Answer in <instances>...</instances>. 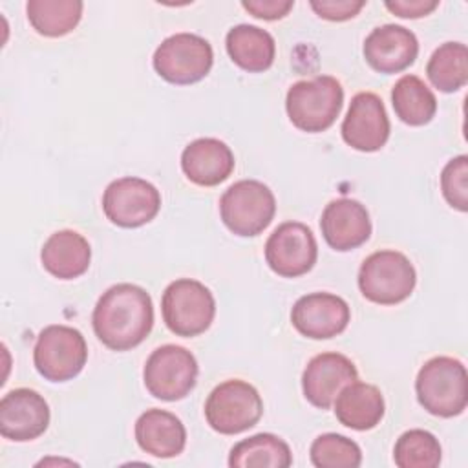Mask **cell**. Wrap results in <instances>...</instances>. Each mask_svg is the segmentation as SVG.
Segmentation results:
<instances>
[{"label":"cell","instance_id":"6da1fadb","mask_svg":"<svg viewBox=\"0 0 468 468\" xmlns=\"http://www.w3.org/2000/svg\"><path fill=\"white\" fill-rule=\"evenodd\" d=\"M91 324L97 338L108 349L128 351L139 346L152 331V298L139 285L117 283L99 298Z\"/></svg>","mask_w":468,"mask_h":468},{"label":"cell","instance_id":"7a4b0ae2","mask_svg":"<svg viewBox=\"0 0 468 468\" xmlns=\"http://www.w3.org/2000/svg\"><path fill=\"white\" fill-rule=\"evenodd\" d=\"M415 391L420 406L437 417H455L468 404V375L461 360L433 356L419 371Z\"/></svg>","mask_w":468,"mask_h":468},{"label":"cell","instance_id":"3957f363","mask_svg":"<svg viewBox=\"0 0 468 468\" xmlns=\"http://www.w3.org/2000/svg\"><path fill=\"white\" fill-rule=\"evenodd\" d=\"M344 104L342 84L331 75L294 82L285 97L291 122L309 133L327 130L340 115Z\"/></svg>","mask_w":468,"mask_h":468},{"label":"cell","instance_id":"277c9868","mask_svg":"<svg viewBox=\"0 0 468 468\" xmlns=\"http://www.w3.org/2000/svg\"><path fill=\"white\" fill-rule=\"evenodd\" d=\"M415 282L411 261L399 250H377L362 261L358 271L362 296L380 305L404 302L413 292Z\"/></svg>","mask_w":468,"mask_h":468},{"label":"cell","instance_id":"5b68a950","mask_svg":"<svg viewBox=\"0 0 468 468\" xmlns=\"http://www.w3.org/2000/svg\"><path fill=\"white\" fill-rule=\"evenodd\" d=\"M274 212V194L267 185L256 179L236 181L219 199V214L225 227L243 238L263 232L271 225Z\"/></svg>","mask_w":468,"mask_h":468},{"label":"cell","instance_id":"8992f818","mask_svg":"<svg viewBox=\"0 0 468 468\" xmlns=\"http://www.w3.org/2000/svg\"><path fill=\"white\" fill-rule=\"evenodd\" d=\"M161 313L166 327L174 335L190 338L210 327L216 314V302L201 282L179 278L165 289Z\"/></svg>","mask_w":468,"mask_h":468},{"label":"cell","instance_id":"52a82bcc","mask_svg":"<svg viewBox=\"0 0 468 468\" xmlns=\"http://www.w3.org/2000/svg\"><path fill=\"white\" fill-rule=\"evenodd\" d=\"M261 413L263 402L258 389L239 378L216 386L205 402L207 422L221 435H236L252 428Z\"/></svg>","mask_w":468,"mask_h":468},{"label":"cell","instance_id":"ba28073f","mask_svg":"<svg viewBox=\"0 0 468 468\" xmlns=\"http://www.w3.org/2000/svg\"><path fill=\"white\" fill-rule=\"evenodd\" d=\"M88 358V346L75 327L55 324L44 327L33 349L37 371L51 382H66L77 377Z\"/></svg>","mask_w":468,"mask_h":468},{"label":"cell","instance_id":"9c48e42d","mask_svg":"<svg viewBox=\"0 0 468 468\" xmlns=\"http://www.w3.org/2000/svg\"><path fill=\"white\" fill-rule=\"evenodd\" d=\"M196 378V356L176 344L154 349L143 369V380L150 395L166 402L185 399L194 389Z\"/></svg>","mask_w":468,"mask_h":468},{"label":"cell","instance_id":"30bf717a","mask_svg":"<svg viewBox=\"0 0 468 468\" xmlns=\"http://www.w3.org/2000/svg\"><path fill=\"white\" fill-rule=\"evenodd\" d=\"M214 62L212 46L199 35L176 33L154 53V69L172 84H192L207 77Z\"/></svg>","mask_w":468,"mask_h":468},{"label":"cell","instance_id":"8fae6325","mask_svg":"<svg viewBox=\"0 0 468 468\" xmlns=\"http://www.w3.org/2000/svg\"><path fill=\"white\" fill-rule=\"evenodd\" d=\"M161 208L159 190L141 177H121L112 181L102 194L106 218L122 229H135L152 221Z\"/></svg>","mask_w":468,"mask_h":468},{"label":"cell","instance_id":"7c38bea8","mask_svg":"<svg viewBox=\"0 0 468 468\" xmlns=\"http://www.w3.org/2000/svg\"><path fill=\"white\" fill-rule=\"evenodd\" d=\"M318 247L313 230L298 221L278 225L265 243V261L278 276L296 278L313 269Z\"/></svg>","mask_w":468,"mask_h":468},{"label":"cell","instance_id":"4fadbf2b","mask_svg":"<svg viewBox=\"0 0 468 468\" xmlns=\"http://www.w3.org/2000/svg\"><path fill=\"white\" fill-rule=\"evenodd\" d=\"M344 141L360 152L380 150L389 137V119L384 102L371 91H360L351 99L342 121Z\"/></svg>","mask_w":468,"mask_h":468},{"label":"cell","instance_id":"5bb4252c","mask_svg":"<svg viewBox=\"0 0 468 468\" xmlns=\"http://www.w3.org/2000/svg\"><path fill=\"white\" fill-rule=\"evenodd\" d=\"M49 424V406L29 388H16L0 400V433L15 442L40 437Z\"/></svg>","mask_w":468,"mask_h":468},{"label":"cell","instance_id":"9a60e30c","mask_svg":"<svg viewBox=\"0 0 468 468\" xmlns=\"http://www.w3.org/2000/svg\"><path fill=\"white\" fill-rule=\"evenodd\" d=\"M351 313L344 298L331 292H311L296 300L291 311L294 329L314 340L333 338L349 324Z\"/></svg>","mask_w":468,"mask_h":468},{"label":"cell","instance_id":"2e32d148","mask_svg":"<svg viewBox=\"0 0 468 468\" xmlns=\"http://www.w3.org/2000/svg\"><path fill=\"white\" fill-rule=\"evenodd\" d=\"M358 378L355 364L340 353H320L309 360L302 375L305 399L320 408L333 406L340 389Z\"/></svg>","mask_w":468,"mask_h":468},{"label":"cell","instance_id":"e0dca14e","mask_svg":"<svg viewBox=\"0 0 468 468\" xmlns=\"http://www.w3.org/2000/svg\"><path fill=\"white\" fill-rule=\"evenodd\" d=\"M364 58L378 73H399L411 66L419 55L413 31L397 24L375 27L364 40Z\"/></svg>","mask_w":468,"mask_h":468},{"label":"cell","instance_id":"ac0fdd59","mask_svg":"<svg viewBox=\"0 0 468 468\" xmlns=\"http://www.w3.org/2000/svg\"><path fill=\"white\" fill-rule=\"evenodd\" d=\"M320 229L327 245L346 252L360 247L371 236V219L366 207L351 197L333 199L325 205Z\"/></svg>","mask_w":468,"mask_h":468},{"label":"cell","instance_id":"d6986e66","mask_svg":"<svg viewBox=\"0 0 468 468\" xmlns=\"http://www.w3.org/2000/svg\"><path fill=\"white\" fill-rule=\"evenodd\" d=\"M185 176L199 186H216L234 170V154L219 139L201 137L185 146L181 154Z\"/></svg>","mask_w":468,"mask_h":468},{"label":"cell","instance_id":"ffe728a7","mask_svg":"<svg viewBox=\"0 0 468 468\" xmlns=\"http://www.w3.org/2000/svg\"><path fill=\"white\" fill-rule=\"evenodd\" d=\"M135 441L143 452L170 459L185 450L186 430L174 413L152 408L135 420Z\"/></svg>","mask_w":468,"mask_h":468},{"label":"cell","instance_id":"44dd1931","mask_svg":"<svg viewBox=\"0 0 468 468\" xmlns=\"http://www.w3.org/2000/svg\"><path fill=\"white\" fill-rule=\"evenodd\" d=\"M91 249L88 239L77 230L53 232L40 250L44 269L58 280H73L84 274L90 267Z\"/></svg>","mask_w":468,"mask_h":468},{"label":"cell","instance_id":"7402d4cb","mask_svg":"<svg viewBox=\"0 0 468 468\" xmlns=\"http://www.w3.org/2000/svg\"><path fill=\"white\" fill-rule=\"evenodd\" d=\"M333 404L340 424L351 430H371L384 417V397L373 384L355 380L340 389Z\"/></svg>","mask_w":468,"mask_h":468},{"label":"cell","instance_id":"603a6c76","mask_svg":"<svg viewBox=\"0 0 468 468\" xmlns=\"http://www.w3.org/2000/svg\"><path fill=\"white\" fill-rule=\"evenodd\" d=\"M225 46L232 62L249 73L265 71L274 62V55H276L274 38L269 31L258 26H250V24L234 26L227 33Z\"/></svg>","mask_w":468,"mask_h":468},{"label":"cell","instance_id":"cb8c5ba5","mask_svg":"<svg viewBox=\"0 0 468 468\" xmlns=\"http://www.w3.org/2000/svg\"><path fill=\"white\" fill-rule=\"evenodd\" d=\"M292 464L289 444L272 433H256L232 446L230 468H287Z\"/></svg>","mask_w":468,"mask_h":468},{"label":"cell","instance_id":"d4e9b609","mask_svg":"<svg viewBox=\"0 0 468 468\" xmlns=\"http://www.w3.org/2000/svg\"><path fill=\"white\" fill-rule=\"evenodd\" d=\"M391 104L397 117L410 126L430 122L437 112L433 91L417 75L400 77L391 90Z\"/></svg>","mask_w":468,"mask_h":468},{"label":"cell","instance_id":"484cf974","mask_svg":"<svg viewBox=\"0 0 468 468\" xmlns=\"http://www.w3.org/2000/svg\"><path fill=\"white\" fill-rule=\"evenodd\" d=\"M84 4L79 0H29L27 20L44 37H62L77 27Z\"/></svg>","mask_w":468,"mask_h":468},{"label":"cell","instance_id":"4316f807","mask_svg":"<svg viewBox=\"0 0 468 468\" xmlns=\"http://www.w3.org/2000/svg\"><path fill=\"white\" fill-rule=\"evenodd\" d=\"M426 75L444 93L461 90L468 82V48L463 42L441 44L426 64Z\"/></svg>","mask_w":468,"mask_h":468},{"label":"cell","instance_id":"83f0119b","mask_svg":"<svg viewBox=\"0 0 468 468\" xmlns=\"http://www.w3.org/2000/svg\"><path fill=\"white\" fill-rule=\"evenodd\" d=\"M442 457L441 444L433 433L426 430L404 431L393 450V459L399 468H435Z\"/></svg>","mask_w":468,"mask_h":468},{"label":"cell","instance_id":"f1b7e54d","mask_svg":"<svg viewBox=\"0 0 468 468\" xmlns=\"http://www.w3.org/2000/svg\"><path fill=\"white\" fill-rule=\"evenodd\" d=\"M311 463L316 468H356L362 463V452L344 435L322 433L311 444Z\"/></svg>","mask_w":468,"mask_h":468},{"label":"cell","instance_id":"f546056e","mask_svg":"<svg viewBox=\"0 0 468 468\" xmlns=\"http://www.w3.org/2000/svg\"><path fill=\"white\" fill-rule=\"evenodd\" d=\"M441 190L444 199L457 210H468V157L450 159L441 172Z\"/></svg>","mask_w":468,"mask_h":468},{"label":"cell","instance_id":"4dcf8cb0","mask_svg":"<svg viewBox=\"0 0 468 468\" xmlns=\"http://www.w3.org/2000/svg\"><path fill=\"white\" fill-rule=\"evenodd\" d=\"M366 0H311L313 11L325 20L344 22L358 15Z\"/></svg>","mask_w":468,"mask_h":468},{"label":"cell","instance_id":"1f68e13d","mask_svg":"<svg viewBox=\"0 0 468 468\" xmlns=\"http://www.w3.org/2000/svg\"><path fill=\"white\" fill-rule=\"evenodd\" d=\"M241 5L256 18L278 20V18H283L292 9L294 2L292 0H243Z\"/></svg>","mask_w":468,"mask_h":468},{"label":"cell","instance_id":"d6a6232c","mask_svg":"<svg viewBox=\"0 0 468 468\" xmlns=\"http://www.w3.org/2000/svg\"><path fill=\"white\" fill-rule=\"evenodd\" d=\"M439 5L437 0H388L386 7L402 18H420Z\"/></svg>","mask_w":468,"mask_h":468}]
</instances>
